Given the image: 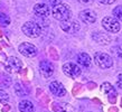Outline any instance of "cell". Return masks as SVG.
<instances>
[{"mask_svg":"<svg viewBox=\"0 0 122 112\" xmlns=\"http://www.w3.org/2000/svg\"><path fill=\"white\" fill-rule=\"evenodd\" d=\"M52 14H53V17L59 21H66L68 19L72 18V11L66 5H63V4H59L55 7H53L52 9Z\"/></svg>","mask_w":122,"mask_h":112,"instance_id":"cell-1","label":"cell"},{"mask_svg":"<svg viewBox=\"0 0 122 112\" xmlns=\"http://www.w3.org/2000/svg\"><path fill=\"white\" fill-rule=\"evenodd\" d=\"M22 33L30 38H36L41 34V27L35 21H27L21 27Z\"/></svg>","mask_w":122,"mask_h":112,"instance_id":"cell-2","label":"cell"},{"mask_svg":"<svg viewBox=\"0 0 122 112\" xmlns=\"http://www.w3.org/2000/svg\"><path fill=\"white\" fill-rule=\"evenodd\" d=\"M94 62L100 68H110L113 65V60L110 55H107V53L99 52L94 55Z\"/></svg>","mask_w":122,"mask_h":112,"instance_id":"cell-3","label":"cell"},{"mask_svg":"<svg viewBox=\"0 0 122 112\" xmlns=\"http://www.w3.org/2000/svg\"><path fill=\"white\" fill-rule=\"evenodd\" d=\"M102 26L109 33L115 34L120 30V24L113 17H104L103 20H102Z\"/></svg>","mask_w":122,"mask_h":112,"instance_id":"cell-4","label":"cell"},{"mask_svg":"<svg viewBox=\"0 0 122 112\" xmlns=\"http://www.w3.org/2000/svg\"><path fill=\"white\" fill-rule=\"evenodd\" d=\"M63 72L64 74L67 75L71 78H76L78 77L82 73L81 67L74 63H65L63 65Z\"/></svg>","mask_w":122,"mask_h":112,"instance_id":"cell-5","label":"cell"},{"mask_svg":"<svg viewBox=\"0 0 122 112\" xmlns=\"http://www.w3.org/2000/svg\"><path fill=\"white\" fill-rule=\"evenodd\" d=\"M18 51L20 54H22L26 57H34L37 54V48L35 47V45L30 44V43H26V41L19 45Z\"/></svg>","mask_w":122,"mask_h":112,"instance_id":"cell-6","label":"cell"},{"mask_svg":"<svg viewBox=\"0 0 122 112\" xmlns=\"http://www.w3.org/2000/svg\"><path fill=\"white\" fill-rule=\"evenodd\" d=\"M61 27L65 33L68 34H75L80 30V24L76 20L73 19H68L66 21H62L61 22Z\"/></svg>","mask_w":122,"mask_h":112,"instance_id":"cell-7","label":"cell"},{"mask_svg":"<svg viewBox=\"0 0 122 112\" xmlns=\"http://www.w3.org/2000/svg\"><path fill=\"white\" fill-rule=\"evenodd\" d=\"M49 90H51V92H52L55 97H62L66 94L65 86L61 82H58V81H53V82L49 84Z\"/></svg>","mask_w":122,"mask_h":112,"instance_id":"cell-8","label":"cell"},{"mask_svg":"<svg viewBox=\"0 0 122 112\" xmlns=\"http://www.w3.org/2000/svg\"><path fill=\"white\" fill-rule=\"evenodd\" d=\"M39 71L45 77H51L54 73V65L49 61H41L39 63Z\"/></svg>","mask_w":122,"mask_h":112,"instance_id":"cell-9","label":"cell"},{"mask_svg":"<svg viewBox=\"0 0 122 112\" xmlns=\"http://www.w3.org/2000/svg\"><path fill=\"white\" fill-rule=\"evenodd\" d=\"M101 91H102L104 94H107L111 103H114V102H115V97H117V93H115L114 87H113L110 83L104 82L103 84L101 85Z\"/></svg>","mask_w":122,"mask_h":112,"instance_id":"cell-10","label":"cell"},{"mask_svg":"<svg viewBox=\"0 0 122 112\" xmlns=\"http://www.w3.org/2000/svg\"><path fill=\"white\" fill-rule=\"evenodd\" d=\"M80 18L86 24H93L96 20V15L94 11L90 10V9H85L80 12Z\"/></svg>","mask_w":122,"mask_h":112,"instance_id":"cell-11","label":"cell"},{"mask_svg":"<svg viewBox=\"0 0 122 112\" xmlns=\"http://www.w3.org/2000/svg\"><path fill=\"white\" fill-rule=\"evenodd\" d=\"M34 12L38 17H47L49 15V8L46 4H37L34 6Z\"/></svg>","mask_w":122,"mask_h":112,"instance_id":"cell-12","label":"cell"},{"mask_svg":"<svg viewBox=\"0 0 122 112\" xmlns=\"http://www.w3.org/2000/svg\"><path fill=\"white\" fill-rule=\"evenodd\" d=\"M92 37L94 39V41H96V43H99L101 45H107L111 43V37L104 33H94L92 35Z\"/></svg>","mask_w":122,"mask_h":112,"instance_id":"cell-13","label":"cell"},{"mask_svg":"<svg viewBox=\"0 0 122 112\" xmlns=\"http://www.w3.org/2000/svg\"><path fill=\"white\" fill-rule=\"evenodd\" d=\"M53 110L55 112H75L74 108L68 103L65 102H58L53 105Z\"/></svg>","mask_w":122,"mask_h":112,"instance_id":"cell-14","label":"cell"},{"mask_svg":"<svg viewBox=\"0 0 122 112\" xmlns=\"http://www.w3.org/2000/svg\"><path fill=\"white\" fill-rule=\"evenodd\" d=\"M7 67H9L12 71H19L22 67V63L17 57H9L7 61Z\"/></svg>","mask_w":122,"mask_h":112,"instance_id":"cell-15","label":"cell"},{"mask_svg":"<svg viewBox=\"0 0 122 112\" xmlns=\"http://www.w3.org/2000/svg\"><path fill=\"white\" fill-rule=\"evenodd\" d=\"M18 108L20 112H34V104L28 100L20 101Z\"/></svg>","mask_w":122,"mask_h":112,"instance_id":"cell-16","label":"cell"},{"mask_svg":"<svg viewBox=\"0 0 122 112\" xmlns=\"http://www.w3.org/2000/svg\"><path fill=\"white\" fill-rule=\"evenodd\" d=\"M77 62L82 66L89 67L90 65H91V57H90V55L86 54V53H81V54H78V56H77Z\"/></svg>","mask_w":122,"mask_h":112,"instance_id":"cell-17","label":"cell"},{"mask_svg":"<svg viewBox=\"0 0 122 112\" xmlns=\"http://www.w3.org/2000/svg\"><path fill=\"white\" fill-rule=\"evenodd\" d=\"M112 12H113V16H114L115 19L122 21V6H117Z\"/></svg>","mask_w":122,"mask_h":112,"instance_id":"cell-18","label":"cell"},{"mask_svg":"<svg viewBox=\"0 0 122 112\" xmlns=\"http://www.w3.org/2000/svg\"><path fill=\"white\" fill-rule=\"evenodd\" d=\"M9 24H10V18H9L6 14L0 12V25H1V26H7Z\"/></svg>","mask_w":122,"mask_h":112,"instance_id":"cell-19","label":"cell"},{"mask_svg":"<svg viewBox=\"0 0 122 112\" xmlns=\"http://www.w3.org/2000/svg\"><path fill=\"white\" fill-rule=\"evenodd\" d=\"M9 101V95L7 94V92H5L4 90L0 89V105L6 104Z\"/></svg>","mask_w":122,"mask_h":112,"instance_id":"cell-20","label":"cell"},{"mask_svg":"<svg viewBox=\"0 0 122 112\" xmlns=\"http://www.w3.org/2000/svg\"><path fill=\"white\" fill-rule=\"evenodd\" d=\"M113 53L115 54V56H117L118 58L122 60V45H119V46H117V47L113 49Z\"/></svg>","mask_w":122,"mask_h":112,"instance_id":"cell-21","label":"cell"},{"mask_svg":"<svg viewBox=\"0 0 122 112\" xmlns=\"http://www.w3.org/2000/svg\"><path fill=\"white\" fill-rule=\"evenodd\" d=\"M44 1H45L44 4H46L47 6H51L52 8L61 4V0H44Z\"/></svg>","mask_w":122,"mask_h":112,"instance_id":"cell-22","label":"cell"},{"mask_svg":"<svg viewBox=\"0 0 122 112\" xmlns=\"http://www.w3.org/2000/svg\"><path fill=\"white\" fill-rule=\"evenodd\" d=\"M10 78L8 77V76H5V80H1L0 78V85L4 86V87H7V86L10 85Z\"/></svg>","mask_w":122,"mask_h":112,"instance_id":"cell-23","label":"cell"},{"mask_svg":"<svg viewBox=\"0 0 122 112\" xmlns=\"http://www.w3.org/2000/svg\"><path fill=\"white\" fill-rule=\"evenodd\" d=\"M97 1L103 5H112L113 2H115V0H97Z\"/></svg>","mask_w":122,"mask_h":112,"instance_id":"cell-24","label":"cell"},{"mask_svg":"<svg viewBox=\"0 0 122 112\" xmlns=\"http://www.w3.org/2000/svg\"><path fill=\"white\" fill-rule=\"evenodd\" d=\"M82 4H90V2H92V0H78Z\"/></svg>","mask_w":122,"mask_h":112,"instance_id":"cell-25","label":"cell"},{"mask_svg":"<svg viewBox=\"0 0 122 112\" xmlns=\"http://www.w3.org/2000/svg\"><path fill=\"white\" fill-rule=\"evenodd\" d=\"M117 85H118L120 89H122V82H121V81H119V80H118V81H117Z\"/></svg>","mask_w":122,"mask_h":112,"instance_id":"cell-26","label":"cell"},{"mask_svg":"<svg viewBox=\"0 0 122 112\" xmlns=\"http://www.w3.org/2000/svg\"><path fill=\"white\" fill-rule=\"evenodd\" d=\"M9 109H10V107H9V105H8V107H6V108H4V112L9 111Z\"/></svg>","mask_w":122,"mask_h":112,"instance_id":"cell-27","label":"cell"},{"mask_svg":"<svg viewBox=\"0 0 122 112\" xmlns=\"http://www.w3.org/2000/svg\"><path fill=\"white\" fill-rule=\"evenodd\" d=\"M118 80H119V81H121V82H122V73H121V74H119V76H118Z\"/></svg>","mask_w":122,"mask_h":112,"instance_id":"cell-28","label":"cell"}]
</instances>
